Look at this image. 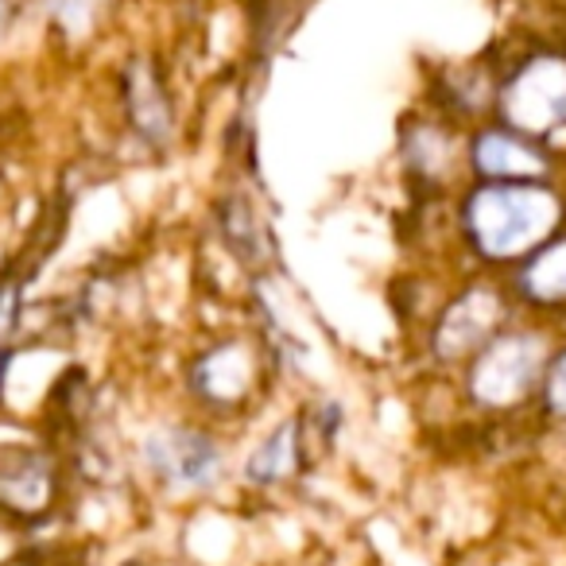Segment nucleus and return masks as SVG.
<instances>
[{
	"mask_svg": "<svg viewBox=\"0 0 566 566\" xmlns=\"http://www.w3.org/2000/svg\"><path fill=\"white\" fill-rule=\"evenodd\" d=\"M558 221V198L543 182H485L465 202V233L489 260L539 249Z\"/></svg>",
	"mask_w": 566,
	"mask_h": 566,
	"instance_id": "1",
	"label": "nucleus"
},
{
	"mask_svg": "<svg viewBox=\"0 0 566 566\" xmlns=\"http://www.w3.org/2000/svg\"><path fill=\"white\" fill-rule=\"evenodd\" d=\"M501 113L520 133H547L566 125V59H532L516 78L504 86Z\"/></svg>",
	"mask_w": 566,
	"mask_h": 566,
	"instance_id": "2",
	"label": "nucleus"
},
{
	"mask_svg": "<svg viewBox=\"0 0 566 566\" xmlns=\"http://www.w3.org/2000/svg\"><path fill=\"white\" fill-rule=\"evenodd\" d=\"M543 369V342L532 334H512L485 349L470 377V388L481 403H516L535 385Z\"/></svg>",
	"mask_w": 566,
	"mask_h": 566,
	"instance_id": "3",
	"label": "nucleus"
},
{
	"mask_svg": "<svg viewBox=\"0 0 566 566\" xmlns=\"http://www.w3.org/2000/svg\"><path fill=\"white\" fill-rule=\"evenodd\" d=\"M148 462L159 478H167L171 485H210L221 470V454L210 439L195 431H156L148 439Z\"/></svg>",
	"mask_w": 566,
	"mask_h": 566,
	"instance_id": "4",
	"label": "nucleus"
},
{
	"mask_svg": "<svg viewBox=\"0 0 566 566\" xmlns=\"http://www.w3.org/2000/svg\"><path fill=\"white\" fill-rule=\"evenodd\" d=\"M501 315H504V303L496 300L493 292H485V287L462 295V300L442 315L439 334H434V349H439L442 357H462V354H470V349L485 346L489 334L501 323Z\"/></svg>",
	"mask_w": 566,
	"mask_h": 566,
	"instance_id": "5",
	"label": "nucleus"
},
{
	"mask_svg": "<svg viewBox=\"0 0 566 566\" xmlns=\"http://www.w3.org/2000/svg\"><path fill=\"white\" fill-rule=\"evenodd\" d=\"M125 109L133 128L144 136L148 144L164 148L175 133V113H171V97L164 94L156 71H151L144 59H136L125 71Z\"/></svg>",
	"mask_w": 566,
	"mask_h": 566,
	"instance_id": "6",
	"label": "nucleus"
},
{
	"mask_svg": "<svg viewBox=\"0 0 566 566\" xmlns=\"http://www.w3.org/2000/svg\"><path fill=\"white\" fill-rule=\"evenodd\" d=\"M473 164L485 179L516 182V179H539L547 171V159L539 156V148H532L527 140L512 133H485L473 148Z\"/></svg>",
	"mask_w": 566,
	"mask_h": 566,
	"instance_id": "7",
	"label": "nucleus"
},
{
	"mask_svg": "<svg viewBox=\"0 0 566 566\" xmlns=\"http://www.w3.org/2000/svg\"><path fill=\"white\" fill-rule=\"evenodd\" d=\"M520 292L535 303H558L566 300V241L539 244L520 272Z\"/></svg>",
	"mask_w": 566,
	"mask_h": 566,
	"instance_id": "8",
	"label": "nucleus"
},
{
	"mask_svg": "<svg viewBox=\"0 0 566 566\" xmlns=\"http://www.w3.org/2000/svg\"><path fill=\"white\" fill-rule=\"evenodd\" d=\"M221 229H226V241L244 264H260L268 256V233L260 229L256 221V210L244 195H233L221 202V213H218Z\"/></svg>",
	"mask_w": 566,
	"mask_h": 566,
	"instance_id": "9",
	"label": "nucleus"
},
{
	"mask_svg": "<svg viewBox=\"0 0 566 566\" xmlns=\"http://www.w3.org/2000/svg\"><path fill=\"white\" fill-rule=\"evenodd\" d=\"M287 458H292V427H280L256 454L249 458V478L256 481H272L287 470Z\"/></svg>",
	"mask_w": 566,
	"mask_h": 566,
	"instance_id": "10",
	"label": "nucleus"
},
{
	"mask_svg": "<svg viewBox=\"0 0 566 566\" xmlns=\"http://www.w3.org/2000/svg\"><path fill=\"white\" fill-rule=\"evenodd\" d=\"M551 408L555 411H566V354L555 361V369H551Z\"/></svg>",
	"mask_w": 566,
	"mask_h": 566,
	"instance_id": "11",
	"label": "nucleus"
},
{
	"mask_svg": "<svg viewBox=\"0 0 566 566\" xmlns=\"http://www.w3.org/2000/svg\"><path fill=\"white\" fill-rule=\"evenodd\" d=\"M9 24H12V4L9 0H0V35L9 32Z\"/></svg>",
	"mask_w": 566,
	"mask_h": 566,
	"instance_id": "12",
	"label": "nucleus"
}]
</instances>
